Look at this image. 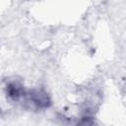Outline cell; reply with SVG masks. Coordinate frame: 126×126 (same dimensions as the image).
I'll use <instances>...</instances> for the list:
<instances>
[{
  "instance_id": "1",
  "label": "cell",
  "mask_w": 126,
  "mask_h": 126,
  "mask_svg": "<svg viewBox=\"0 0 126 126\" xmlns=\"http://www.w3.org/2000/svg\"><path fill=\"white\" fill-rule=\"evenodd\" d=\"M30 97H31V100L39 107H46L49 104V99L47 94L40 91L32 92L30 94Z\"/></svg>"
}]
</instances>
